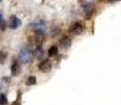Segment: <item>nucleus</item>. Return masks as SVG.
I'll list each match as a JSON object with an SVG mask.
<instances>
[{"mask_svg": "<svg viewBox=\"0 0 121 105\" xmlns=\"http://www.w3.org/2000/svg\"><path fill=\"white\" fill-rule=\"evenodd\" d=\"M30 27L33 29L37 33V35H43L44 31H45V23L42 20H37V21L32 22L30 24Z\"/></svg>", "mask_w": 121, "mask_h": 105, "instance_id": "f257e3e1", "label": "nucleus"}, {"mask_svg": "<svg viewBox=\"0 0 121 105\" xmlns=\"http://www.w3.org/2000/svg\"><path fill=\"white\" fill-rule=\"evenodd\" d=\"M31 53H30V50H27L26 47H22L21 50H20L19 52V60L20 62L23 63V64H26L27 62L31 60Z\"/></svg>", "mask_w": 121, "mask_h": 105, "instance_id": "f03ea898", "label": "nucleus"}, {"mask_svg": "<svg viewBox=\"0 0 121 105\" xmlns=\"http://www.w3.org/2000/svg\"><path fill=\"white\" fill-rule=\"evenodd\" d=\"M83 31H84V26H83L80 22L73 23L69 29V32L71 33V34H74V35H79V34H81Z\"/></svg>", "mask_w": 121, "mask_h": 105, "instance_id": "7ed1b4c3", "label": "nucleus"}, {"mask_svg": "<svg viewBox=\"0 0 121 105\" xmlns=\"http://www.w3.org/2000/svg\"><path fill=\"white\" fill-rule=\"evenodd\" d=\"M20 24H21V21H20V19L17 16L13 15L10 17V19H9V27H10V29H16L17 27L20 26Z\"/></svg>", "mask_w": 121, "mask_h": 105, "instance_id": "20e7f679", "label": "nucleus"}, {"mask_svg": "<svg viewBox=\"0 0 121 105\" xmlns=\"http://www.w3.org/2000/svg\"><path fill=\"white\" fill-rule=\"evenodd\" d=\"M52 66H53V64H52L51 60H43V61L39 64L38 67L42 73H48V71L52 69Z\"/></svg>", "mask_w": 121, "mask_h": 105, "instance_id": "39448f33", "label": "nucleus"}, {"mask_svg": "<svg viewBox=\"0 0 121 105\" xmlns=\"http://www.w3.org/2000/svg\"><path fill=\"white\" fill-rule=\"evenodd\" d=\"M20 71H21V67H20V63L17 61V60H14L13 64L11 66V71L13 76H18L20 74Z\"/></svg>", "mask_w": 121, "mask_h": 105, "instance_id": "423d86ee", "label": "nucleus"}, {"mask_svg": "<svg viewBox=\"0 0 121 105\" xmlns=\"http://www.w3.org/2000/svg\"><path fill=\"white\" fill-rule=\"evenodd\" d=\"M59 44L62 48H69L72 44V40H71V38H69V37H63V38L60 40Z\"/></svg>", "mask_w": 121, "mask_h": 105, "instance_id": "0eeeda50", "label": "nucleus"}, {"mask_svg": "<svg viewBox=\"0 0 121 105\" xmlns=\"http://www.w3.org/2000/svg\"><path fill=\"white\" fill-rule=\"evenodd\" d=\"M48 54L50 57H54V56H56L58 54V47L57 45H52L50 48H48Z\"/></svg>", "mask_w": 121, "mask_h": 105, "instance_id": "6e6552de", "label": "nucleus"}, {"mask_svg": "<svg viewBox=\"0 0 121 105\" xmlns=\"http://www.w3.org/2000/svg\"><path fill=\"white\" fill-rule=\"evenodd\" d=\"M36 82H37L36 77L35 76H30L29 78H27L25 84H26V85H34V84H36Z\"/></svg>", "mask_w": 121, "mask_h": 105, "instance_id": "1a4fd4ad", "label": "nucleus"}, {"mask_svg": "<svg viewBox=\"0 0 121 105\" xmlns=\"http://www.w3.org/2000/svg\"><path fill=\"white\" fill-rule=\"evenodd\" d=\"M34 56H35V58H37V59H39L40 57H42V50L40 48V46L39 47H37L36 50H34Z\"/></svg>", "mask_w": 121, "mask_h": 105, "instance_id": "9d476101", "label": "nucleus"}, {"mask_svg": "<svg viewBox=\"0 0 121 105\" xmlns=\"http://www.w3.org/2000/svg\"><path fill=\"white\" fill-rule=\"evenodd\" d=\"M6 57H8V53L5 50H1L0 52V64H2V63L5 61Z\"/></svg>", "mask_w": 121, "mask_h": 105, "instance_id": "9b49d317", "label": "nucleus"}, {"mask_svg": "<svg viewBox=\"0 0 121 105\" xmlns=\"http://www.w3.org/2000/svg\"><path fill=\"white\" fill-rule=\"evenodd\" d=\"M82 8H84V11L85 12H90V10H91V8H92V3H90V2H82Z\"/></svg>", "mask_w": 121, "mask_h": 105, "instance_id": "f8f14e48", "label": "nucleus"}, {"mask_svg": "<svg viewBox=\"0 0 121 105\" xmlns=\"http://www.w3.org/2000/svg\"><path fill=\"white\" fill-rule=\"evenodd\" d=\"M8 103V99H6V96L4 94L0 95V105H6Z\"/></svg>", "mask_w": 121, "mask_h": 105, "instance_id": "ddd939ff", "label": "nucleus"}, {"mask_svg": "<svg viewBox=\"0 0 121 105\" xmlns=\"http://www.w3.org/2000/svg\"><path fill=\"white\" fill-rule=\"evenodd\" d=\"M17 104H20V95H19V97H18V100L17 101H15L13 103V105H17Z\"/></svg>", "mask_w": 121, "mask_h": 105, "instance_id": "4468645a", "label": "nucleus"}, {"mask_svg": "<svg viewBox=\"0 0 121 105\" xmlns=\"http://www.w3.org/2000/svg\"><path fill=\"white\" fill-rule=\"evenodd\" d=\"M3 23V16H2V14L0 13V24H2Z\"/></svg>", "mask_w": 121, "mask_h": 105, "instance_id": "2eb2a0df", "label": "nucleus"}]
</instances>
